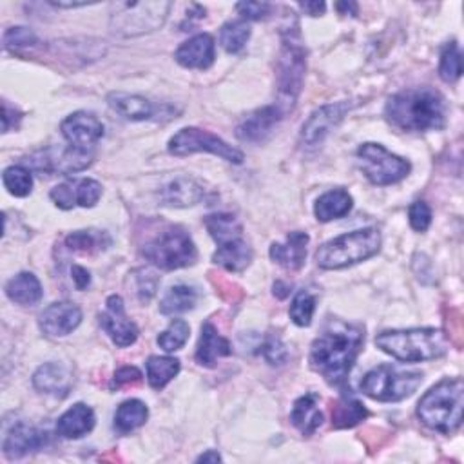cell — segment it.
I'll list each match as a JSON object with an SVG mask.
<instances>
[{"mask_svg":"<svg viewBox=\"0 0 464 464\" xmlns=\"http://www.w3.org/2000/svg\"><path fill=\"white\" fill-rule=\"evenodd\" d=\"M146 370L151 388L162 390L178 375L180 359L169 356H151L146 363Z\"/></svg>","mask_w":464,"mask_h":464,"instance_id":"35","label":"cell"},{"mask_svg":"<svg viewBox=\"0 0 464 464\" xmlns=\"http://www.w3.org/2000/svg\"><path fill=\"white\" fill-rule=\"evenodd\" d=\"M72 278H73L75 287H77L79 291H86V289L91 285V274H89V271L84 269V267H80V265H73Z\"/></svg>","mask_w":464,"mask_h":464,"instance_id":"49","label":"cell"},{"mask_svg":"<svg viewBox=\"0 0 464 464\" xmlns=\"http://www.w3.org/2000/svg\"><path fill=\"white\" fill-rule=\"evenodd\" d=\"M301 8H303V12H307V15H310V17H319V15L325 13L326 4H325V3H303Z\"/></svg>","mask_w":464,"mask_h":464,"instance_id":"50","label":"cell"},{"mask_svg":"<svg viewBox=\"0 0 464 464\" xmlns=\"http://www.w3.org/2000/svg\"><path fill=\"white\" fill-rule=\"evenodd\" d=\"M206 198V189L200 181L189 176H178L160 190V200L167 207L185 209L198 206Z\"/></svg>","mask_w":464,"mask_h":464,"instance_id":"20","label":"cell"},{"mask_svg":"<svg viewBox=\"0 0 464 464\" xmlns=\"http://www.w3.org/2000/svg\"><path fill=\"white\" fill-rule=\"evenodd\" d=\"M109 107L131 122H146L156 114V105L140 95L113 91L107 95Z\"/></svg>","mask_w":464,"mask_h":464,"instance_id":"24","label":"cell"},{"mask_svg":"<svg viewBox=\"0 0 464 464\" xmlns=\"http://www.w3.org/2000/svg\"><path fill=\"white\" fill-rule=\"evenodd\" d=\"M352 207H354V200L349 194V190L333 189L317 198L316 206H314V215H316L317 222L328 224L333 220H340V218L347 216L352 211Z\"/></svg>","mask_w":464,"mask_h":464,"instance_id":"27","label":"cell"},{"mask_svg":"<svg viewBox=\"0 0 464 464\" xmlns=\"http://www.w3.org/2000/svg\"><path fill=\"white\" fill-rule=\"evenodd\" d=\"M113 240L104 231H75L68 238H65V247L72 252L79 254H97L102 250H107L111 247Z\"/></svg>","mask_w":464,"mask_h":464,"instance_id":"32","label":"cell"},{"mask_svg":"<svg viewBox=\"0 0 464 464\" xmlns=\"http://www.w3.org/2000/svg\"><path fill=\"white\" fill-rule=\"evenodd\" d=\"M349 111H350V104L347 102L328 104L316 109L301 127L299 132L301 146L303 148L321 146L323 140L330 135V131H334V127L342 123V120Z\"/></svg>","mask_w":464,"mask_h":464,"instance_id":"13","label":"cell"},{"mask_svg":"<svg viewBox=\"0 0 464 464\" xmlns=\"http://www.w3.org/2000/svg\"><path fill=\"white\" fill-rule=\"evenodd\" d=\"M289 294H291V287L287 283H283V282L274 283V296H278L280 299H285Z\"/></svg>","mask_w":464,"mask_h":464,"instance_id":"53","label":"cell"},{"mask_svg":"<svg viewBox=\"0 0 464 464\" xmlns=\"http://www.w3.org/2000/svg\"><path fill=\"white\" fill-rule=\"evenodd\" d=\"M375 345L384 354L405 363L439 359L448 352L446 334L439 328L384 330L377 334Z\"/></svg>","mask_w":464,"mask_h":464,"instance_id":"4","label":"cell"},{"mask_svg":"<svg viewBox=\"0 0 464 464\" xmlns=\"http://www.w3.org/2000/svg\"><path fill=\"white\" fill-rule=\"evenodd\" d=\"M261 354L269 365H283L287 361V347L278 336H271L261 343Z\"/></svg>","mask_w":464,"mask_h":464,"instance_id":"45","label":"cell"},{"mask_svg":"<svg viewBox=\"0 0 464 464\" xmlns=\"http://www.w3.org/2000/svg\"><path fill=\"white\" fill-rule=\"evenodd\" d=\"M409 220L416 232L428 231L432 224V209L426 202H414L409 209Z\"/></svg>","mask_w":464,"mask_h":464,"instance_id":"46","label":"cell"},{"mask_svg":"<svg viewBox=\"0 0 464 464\" xmlns=\"http://www.w3.org/2000/svg\"><path fill=\"white\" fill-rule=\"evenodd\" d=\"M169 153L174 156H189L196 153H211L227 160L229 164H243L245 156L240 149L229 146L220 137L213 135L209 131L198 127H183L169 140Z\"/></svg>","mask_w":464,"mask_h":464,"instance_id":"11","label":"cell"},{"mask_svg":"<svg viewBox=\"0 0 464 464\" xmlns=\"http://www.w3.org/2000/svg\"><path fill=\"white\" fill-rule=\"evenodd\" d=\"M190 334V326L183 319H173L169 326L158 336V345L165 352H176L180 350L187 342Z\"/></svg>","mask_w":464,"mask_h":464,"instance_id":"39","label":"cell"},{"mask_svg":"<svg viewBox=\"0 0 464 464\" xmlns=\"http://www.w3.org/2000/svg\"><path fill=\"white\" fill-rule=\"evenodd\" d=\"M6 296L17 305L30 307V305H37L42 299L44 291L35 274L21 273L6 283Z\"/></svg>","mask_w":464,"mask_h":464,"instance_id":"29","label":"cell"},{"mask_svg":"<svg viewBox=\"0 0 464 464\" xmlns=\"http://www.w3.org/2000/svg\"><path fill=\"white\" fill-rule=\"evenodd\" d=\"M49 6L53 8H62V10H73V8H84V6H89L88 3H47Z\"/></svg>","mask_w":464,"mask_h":464,"instance_id":"54","label":"cell"},{"mask_svg":"<svg viewBox=\"0 0 464 464\" xmlns=\"http://www.w3.org/2000/svg\"><path fill=\"white\" fill-rule=\"evenodd\" d=\"M95 423L97 418L93 409L84 403H77L58 418L56 434L62 439H80L95 428Z\"/></svg>","mask_w":464,"mask_h":464,"instance_id":"25","label":"cell"},{"mask_svg":"<svg viewBox=\"0 0 464 464\" xmlns=\"http://www.w3.org/2000/svg\"><path fill=\"white\" fill-rule=\"evenodd\" d=\"M160 278L156 276V273L149 271V269H140L137 271V294L140 303H149L151 298L156 294Z\"/></svg>","mask_w":464,"mask_h":464,"instance_id":"44","label":"cell"},{"mask_svg":"<svg viewBox=\"0 0 464 464\" xmlns=\"http://www.w3.org/2000/svg\"><path fill=\"white\" fill-rule=\"evenodd\" d=\"M250 38V26L245 21H231L220 30V44L227 53H240Z\"/></svg>","mask_w":464,"mask_h":464,"instance_id":"37","label":"cell"},{"mask_svg":"<svg viewBox=\"0 0 464 464\" xmlns=\"http://www.w3.org/2000/svg\"><path fill=\"white\" fill-rule=\"evenodd\" d=\"M62 137L77 149L93 151V146L104 137V123L88 111H77L60 123Z\"/></svg>","mask_w":464,"mask_h":464,"instance_id":"15","label":"cell"},{"mask_svg":"<svg viewBox=\"0 0 464 464\" xmlns=\"http://www.w3.org/2000/svg\"><path fill=\"white\" fill-rule=\"evenodd\" d=\"M314 312H316V296L310 294L308 291H299L291 303V310H289L291 319L298 326H310Z\"/></svg>","mask_w":464,"mask_h":464,"instance_id":"40","label":"cell"},{"mask_svg":"<svg viewBox=\"0 0 464 464\" xmlns=\"http://www.w3.org/2000/svg\"><path fill=\"white\" fill-rule=\"evenodd\" d=\"M358 164L374 185H393L405 180L412 165L409 160L390 153L384 146L367 142L358 149Z\"/></svg>","mask_w":464,"mask_h":464,"instance_id":"10","label":"cell"},{"mask_svg":"<svg viewBox=\"0 0 464 464\" xmlns=\"http://www.w3.org/2000/svg\"><path fill=\"white\" fill-rule=\"evenodd\" d=\"M198 303V291L189 285H174L171 287L160 301V312L164 316H176L189 312Z\"/></svg>","mask_w":464,"mask_h":464,"instance_id":"33","label":"cell"},{"mask_svg":"<svg viewBox=\"0 0 464 464\" xmlns=\"http://www.w3.org/2000/svg\"><path fill=\"white\" fill-rule=\"evenodd\" d=\"M174 58L185 70H209L216 58V42L209 33L194 35L176 49Z\"/></svg>","mask_w":464,"mask_h":464,"instance_id":"18","label":"cell"},{"mask_svg":"<svg viewBox=\"0 0 464 464\" xmlns=\"http://www.w3.org/2000/svg\"><path fill=\"white\" fill-rule=\"evenodd\" d=\"M283 118L285 113L276 104L259 107L240 122V125L236 127V137L238 140L247 144H263L269 140V137Z\"/></svg>","mask_w":464,"mask_h":464,"instance_id":"16","label":"cell"},{"mask_svg":"<svg viewBox=\"0 0 464 464\" xmlns=\"http://www.w3.org/2000/svg\"><path fill=\"white\" fill-rule=\"evenodd\" d=\"M423 372L407 370L395 365H379L365 374L361 390L374 401L397 403L410 397L423 383Z\"/></svg>","mask_w":464,"mask_h":464,"instance_id":"9","label":"cell"},{"mask_svg":"<svg viewBox=\"0 0 464 464\" xmlns=\"http://www.w3.org/2000/svg\"><path fill=\"white\" fill-rule=\"evenodd\" d=\"M211 238L222 245L232 240H240L243 236V227L240 224V220L229 213H216V215H209L204 220Z\"/></svg>","mask_w":464,"mask_h":464,"instance_id":"34","label":"cell"},{"mask_svg":"<svg viewBox=\"0 0 464 464\" xmlns=\"http://www.w3.org/2000/svg\"><path fill=\"white\" fill-rule=\"evenodd\" d=\"M384 116L390 125L407 132L439 131L446 125L448 105L432 88H412L388 98Z\"/></svg>","mask_w":464,"mask_h":464,"instance_id":"2","label":"cell"},{"mask_svg":"<svg viewBox=\"0 0 464 464\" xmlns=\"http://www.w3.org/2000/svg\"><path fill=\"white\" fill-rule=\"evenodd\" d=\"M100 325L111 342L120 349L135 345L139 340V328L135 321L125 314L123 299L116 294L107 298L105 310L100 314Z\"/></svg>","mask_w":464,"mask_h":464,"instance_id":"14","label":"cell"},{"mask_svg":"<svg viewBox=\"0 0 464 464\" xmlns=\"http://www.w3.org/2000/svg\"><path fill=\"white\" fill-rule=\"evenodd\" d=\"M82 323V310L72 301H58L44 308L38 317V326L49 338L70 336Z\"/></svg>","mask_w":464,"mask_h":464,"instance_id":"17","label":"cell"},{"mask_svg":"<svg viewBox=\"0 0 464 464\" xmlns=\"http://www.w3.org/2000/svg\"><path fill=\"white\" fill-rule=\"evenodd\" d=\"M464 384L460 377H448L432 386L418 405V418L428 428L444 435L455 434L462 425Z\"/></svg>","mask_w":464,"mask_h":464,"instance_id":"5","label":"cell"},{"mask_svg":"<svg viewBox=\"0 0 464 464\" xmlns=\"http://www.w3.org/2000/svg\"><path fill=\"white\" fill-rule=\"evenodd\" d=\"M49 198L55 202V206L58 209H63V211H70L77 206V198H75V180L72 181H63L56 187L51 189L49 192Z\"/></svg>","mask_w":464,"mask_h":464,"instance_id":"43","label":"cell"},{"mask_svg":"<svg viewBox=\"0 0 464 464\" xmlns=\"http://www.w3.org/2000/svg\"><path fill=\"white\" fill-rule=\"evenodd\" d=\"M330 418H333V426L338 430L354 428L368 418V410L361 401L354 400V397L343 395L336 403H333Z\"/></svg>","mask_w":464,"mask_h":464,"instance_id":"30","label":"cell"},{"mask_svg":"<svg viewBox=\"0 0 464 464\" xmlns=\"http://www.w3.org/2000/svg\"><path fill=\"white\" fill-rule=\"evenodd\" d=\"M252 249L250 245L240 238L227 243L218 245V250L213 256V261L229 273H243L252 261Z\"/></svg>","mask_w":464,"mask_h":464,"instance_id":"28","label":"cell"},{"mask_svg":"<svg viewBox=\"0 0 464 464\" xmlns=\"http://www.w3.org/2000/svg\"><path fill=\"white\" fill-rule=\"evenodd\" d=\"M236 10L245 21H261L271 15L273 4H269V3H240V4H236Z\"/></svg>","mask_w":464,"mask_h":464,"instance_id":"47","label":"cell"},{"mask_svg":"<svg viewBox=\"0 0 464 464\" xmlns=\"http://www.w3.org/2000/svg\"><path fill=\"white\" fill-rule=\"evenodd\" d=\"M73 374L62 363H46L33 374V386L40 393L53 397H65L73 388Z\"/></svg>","mask_w":464,"mask_h":464,"instance_id":"22","label":"cell"},{"mask_svg":"<svg viewBox=\"0 0 464 464\" xmlns=\"http://www.w3.org/2000/svg\"><path fill=\"white\" fill-rule=\"evenodd\" d=\"M49 441V434L28 423H17L4 437L3 450L10 460L22 459L28 453L42 450Z\"/></svg>","mask_w":464,"mask_h":464,"instance_id":"19","label":"cell"},{"mask_svg":"<svg viewBox=\"0 0 464 464\" xmlns=\"http://www.w3.org/2000/svg\"><path fill=\"white\" fill-rule=\"evenodd\" d=\"M319 395L314 392H308L294 401L291 421L305 437L314 435L325 421L323 412L319 410Z\"/></svg>","mask_w":464,"mask_h":464,"instance_id":"26","label":"cell"},{"mask_svg":"<svg viewBox=\"0 0 464 464\" xmlns=\"http://www.w3.org/2000/svg\"><path fill=\"white\" fill-rule=\"evenodd\" d=\"M38 42L37 35L24 26H17V28H10L4 33V47L10 51H19L24 47H33Z\"/></svg>","mask_w":464,"mask_h":464,"instance_id":"42","label":"cell"},{"mask_svg":"<svg viewBox=\"0 0 464 464\" xmlns=\"http://www.w3.org/2000/svg\"><path fill=\"white\" fill-rule=\"evenodd\" d=\"M231 354H232L231 342L218 333V328L211 321H206L202 325L200 342H198L196 356H194L198 365L213 368L216 367L218 359L229 358Z\"/></svg>","mask_w":464,"mask_h":464,"instance_id":"21","label":"cell"},{"mask_svg":"<svg viewBox=\"0 0 464 464\" xmlns=\"http://www.w3.org/2000/svg\"><path fill=\"white\" fill-rule=\"evenodd\" d=\"M144 257L162 271L190 267L198 259V249L189 232L180 225H164L142 247Z\"/></svg>","mask_w":464,"mask_h":464,"instance_id":"7","label":"cell"},{"mask_svg":"<svg viewBox=\"0 0 464 464\" xmlns=\"http://www.w3.org/2000/svg\"><path fill=\"white\" fill-rule=\"evenodd\" d=\"M3 183L10 194L17 198H26L33 190L31 171L24 165H12L3 173Z\"/></svg>","mask_w":464,"mask_h":464,"instance_id":"38","label":"cell"},{"mask_svg":"<svg viewBox=\"0 0 464 464\" xmlns=\"http://www.w3.org/2000/svg\"><path fill=\"white\" fill-rule=\"evenodd\" d=\"M173 4L164 0L151 3H113L109 6V28L114 35L129 38L140 37L160 30L171 12Z\"/></svg>","mask_w":464,"mask_h":464,"instance_id":"8","label":"cell"},{"mask_svg":"<svg viewBox=\"0 0 464 464\" xmlns=\"http://www.w3.org/2000/svg\"><path fill=\"white\" fill-rule=\"evenodd\" d=\"M462 75V55L460 49L457 46L455 40L446 42L441 49V60H439V77L448 82L453 84L460 79Z\"/></svg>","mask_w":464,"mask_h":464,"instance_id":"36","label":"cell"},{"mask_svg":"<svg viewBox=\"0 0 464 464\" xmlns=\"http://www.w3.org/2000/svg\"><path fill=\"white\" fill-rule=\"evenodd\" d=\"M365 343V326L345 319H328L310 347V367L333 386L343 388Z\"/></svg>","mask_w":464,"mask_h":464,"instance_id":"1","label":"cell"},{"mask_svg":"<svg viewBox=\"0 0 464 464\" xmlns=\"http://www.w3.org/2000/svg\"><path fill=\"white\" fill-rule=\"evenodd\" d=\"M336 10L342 15H347V13H352L354 17L358 15V4H354V3H340V4H336Z\"/></svg>","mask_w":464,"mask_h":464,"instance_id":"52","label":"cell"},{"mask_svg":"<svg viewBox=\"0 0 464 464\" xmlns=\"http://www.w3.org/2000/svg\"><path fill=\"white\" fill-rule=\"evenodd\" d=\"M381 249V234L374 227L342 234L316 250V263L323 271H340L370 259Z\"/></svg>","mask_w":464,"mask_h":464,"instance_id":"6","label":"cell"},{"mask_svg":"<svg viewBox=\"0 0 464 464\" xmlns=\"http://www.w3.org/2000/svg\"><path fill=\"white\" fill-rule=\"evenodd\" d=\"M102 196V185L97 180L91 178H82V180H75V198H77V206L91 209L98 204Z\"/></svg>","mask_w":464,"mask_h":464,"instance_id":"41","label":"cell"},{"mask_svg":"<svg viewBox=\"0 0 464 464\" xmlns=\"http://www.w3.org/2000/svg\"><path fill=\"white\" fill-rule=\"evenodd\" d=\"M307 72V49L298 31V21L292 19L282 31V49L276 62V105L289 114L299 98Z\"/></svg>","mask_w":464,"mask_h":464,"instance_id":"3","label":"cell"},{"mask_svg":"<svg viewBox=\"0 0 464 464\" xmlns=\"http://www.w3.org/2000/svg\"><path fill=\"white\" fill-rule=\"evenodd\" d=\"M196 460L198 462H220L222 455L218 451H215V450H209V451H206V453H202L200 457H198Z\"/></svg>","mask_w":464,"mask_h":464,"instance_id":"51","label":"cell"},{"mask_svg":"<svg viewBox=\"0 0 464 464\" xmlns=\"http://www.w3.org/2000/svg\"><path fill=\"white\" fill-rule=\"evenodd\" d=\"M148 419H149L148 405L140 400H129L118 407L114 414V428L120 434H129L144 426Z\"/></svg>","mask_w":464,"mask_h":464,"instance_id":"31","label":"cell"},{"mask_svg":"<svg viewBox=\"0 0 464 464\" xmlns=\"http://www.w3.org/2000/svg\"><path fill=\"white\" fill-rule=\"evenodd\" d=\"M310 238L307 232L294 231L289 232L287 240L283 243H273L271 245V259L278 265H282L287 271H299L305 259H307V245Z\"/></svg>","mask_w":464,"mask_h":464,"instance_id":"23","label":"cell"},{"mask_svg":"<svg viewBox=\"0 0 464 464\" xmlns=\"http://www.w3.org/2000/svg\"><path fill=\"white\" fill-rule=\"evenodd\" d=\"M95 160V153L88 149H77L68 146L63 149L49 148L33 153L26 158V165L33 171L47 173V174H73L88 169Z\"/></svg>","mask_w":464,"mask_h":464,"instance_id":"12","label":"cell"},{"mask_svg":"<svg viewBox=\"0 0 464 464\" xmlns=\"http://www.w3.org/2000/svg\"><path fill=\"white\" fill-rule=\"evenodd\" d=\"M142 372L137 367H122L120 370H116L113 381H111V388L113 390H120L123 386H135L142 383Z\"/></svg>","mask_w":464,"mask_h":464,"instance_id":"48","label":"cell"}]
</instances>
